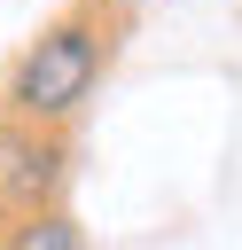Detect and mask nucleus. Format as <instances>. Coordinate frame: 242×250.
<instances>
[{
  "mask_svg": "<svg viewBox=\"0 0 242 250\" xmlns=\"http://www.w3.org/2000/svg\"><path fill=\"white\" fill-rule=\"evenodd\" d=\"M16 250H86V242H78L70 219H31V227L16 234Z\"/></svg>",
  "mask_w": 242,
  "mask_h": 250,
  "instance_id": "f03ea898",
  "label": "nucleus"
},
{
  "mask_svg": "<svg viewBox=\"0 0 242 250\" xmlns=\"http://www.w3.org/2000/svg\"><path fill=\"white\" fill-rule=\"evenodd\" d=\"M86 86H94V39H86L78 23H55V31L16 62L8 102H16L23 117H62V109L86 102Z\"/></svg>",
  "mask_w": 242,
  "mask_h": 250,
  "instance_id": "f257e3e1",
  "label": "nucleus"
}]
</instances>
